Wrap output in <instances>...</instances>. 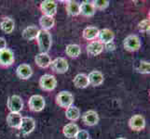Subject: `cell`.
I'll return each instance as SVG.
<instances>
[{
  "mask_svg": "<svg viewBox=\"0 0 150 139\" xmlns=\"http://www.w3.org/2000/svg\"><path fill=\"white\" fill-rule=\"evenodd\" d=\"M23 117L20 112H9L7 116V123L11 128H19Z\"/></svg>",
  "mask_w": 150,
  "mask_h": 139,
  "instance_id": "18",
  "label": "cell"
},
{
  "mask_svg": "<svg viewBox=\"0 0 150 139\" xmlns=\"http://www.w3.org/2000/svg\"><path fill=\"white\" fill-rule=\"evenodd\" d=\"M39 85L41 89L47 92H50L55 89L57 85V80L55 76L51 74H44L39 79Z\"/></svg>",
  "mask_w": 150,
  "mask_h": 139,
  "instance_id": "4",
  "label": "cell"
},
{
  "mask_svg": "<svg viewBox=\"0 0 150 139\" xmlns=\"http://www.w3.org/2000/svg\"><path fill=\"white\" fill-rule=\"evenodd\" d=\"M39 8L44 16L53 17L57 12V4L52 0H45L40 4Z\"/></svg>",
  "mask_w": 150,
  "mask_h": 139,
  "instance_id": "11",
  "label": "cell"
},
{
  "mask_svg": "<svg viewBox=\"0 0 150 139\" xmlns=\"http://www.w3.org/2000/svg\"><path fill=\"white\" fill-rule=\"evenodd\" d=\"M123 46L129 52H135L141 47V41L137 35L131 34L124 39Z\"/></svg>",
  "mask_w": 150,
  "mask_h": 139,
  "instance_id": "3",
  "label": "cell"
},
{
  "mask_svg": "<svg viewBox=\"0 0 150 139\" xmlns=\"http://www.w3.org/2000/svg\"><path fill=\"white\" fill-rule=\"evenodd\" d=\"M35 62L40 68L46 69L50 66L51 59L48 53H38L35 57Z\"/></svg>",
  "mask_w": 150,
  "mask_h": 139,
  "instance_id": "17",
  "label": "cell"
},
{
  "mask_svg": "<svg viewBox=\"0 0 150 139\" xmlns=\"http://www.w3.org/2000/svg\"><path fill=\"white\" fill-rule=\"evenodd\" d=\"M129 127L132 131L140 132L144 129L146 127V120L144 116L141 114H135L133 115L130 120H129Z\"/></svg>",
  "mask_w": 150,
  "mask_h": 139,
  "instance_id": "8",
  "label": "cell"
},
{
  "mask_svg": "<svg viewBox=\"0 0 150 139\" xmlns=\"http://www.w3.org/2000/svg\"><path fill=\"white\" fill-rule=\"evenodd\" d=\"M56 104L63 109H67L70 106H73L74 96L68 91H62L56 96Z\"/></svg>",
  "mask_w": 150,
  "mask_h": 139,
  "instance_id": "2",
  "label": "cell"
},
{
  "mask_svg": "<svg viewBox=\"0 0 150 139\" xmlns=\"http://www.w3.org/2000/svg\"><path fill=\"white\" fill-rule=\"evenodd\" d=\"M35 128V122L31 117H23L21 124L18 129L23 135H29L32 133Z\"/></svg>",
  "mask_w": 150,
  "mask_h": 139,
  "instance_id": "9",
  "label": "cell"
},
{
  "mask_svg": "<svg viewBox=\"0 0 150 139\" xmlns=\"http://www.w3.org/2000/svg\"><path fill=\"white\" fill-rule=\"evenodd\" d=\"M16 74L20 79L27 80L33 75V70L31 68L30 65L23 63V64H21L17 67Z\"/></svg>",
  "mask_w": 150,
  "mask_h": 139,
  "instance_id": "14",
  "label": "cell"
},
{
  "mask_svg": "<svg viewBox=\"0 0 150 139\" xmlns=\"http://www.w3.org/2000/svg\"><path fill=\"white\" fill-rule=\"evenodd\" d=\"M15 28V22L12 19L10 18H4L1 22H0V29H1L5 34H11Z\"/></svg>",
  "mask_w": 150,
  "mask_h": 139,
  "instance_id": "24",
  "label": "cell"
},
{
  "mask_svg": "<svg viewBox=\"0 0 150 139\" xmlns=\"http://www.w3.org/2000/svg\"><path fill=\"white\" fill-rule=\"evenodd\" d=\"M54 24H55V20L53 17L44 16V15H42L41 18L39 19V25L41 26V28H42L41 30L49 31L54 27Z\"/></svg>",
  "mask_w": 150,
  "mask_h": 139,
  "instance_id": "25",
  "label": "cell"
},
{
  "mask_svg": "<svg viewBox=\"0 0 150 139\" xmlns=\"http://www.w3.org/2000/svg\"><path fill=\"white\" fill-rule=\"evenodd\" d=\"M103 48H105L107 51H114L116 49V44L113 42H108L103 45Z\"/></svg>",
  "mask_w": 150,
  "mask_h": 139,
  "instance_id": "33",
  "label": "cell"
},
{
  "mask_svg": "<svg viewBox=\"0 0 150 139\" xmlns=\"http://www.w3.org/2000/svg\"><path fill=\"white\" fill-rule=\"evenodd\" d=\"M117 139H126V138H123V137H118V138H117Z\"/></svg>",
  "mask_w": 150,
  "mask_h": 139,
  "instance_id": "35",
  "label": "cell"
},
{
  "mask_svg": "<svg viewBox=\"0 0 150 139\" xmlns=\"http://www.w3.org/2000/svg\"><path fill=\"white\" fill-rule=\"evenodd\" d=\"M103 50V45L98 40H93L87 45V54L91 57H95L100 55Z\"/></svg>",
  "mask_w": 150,
  "mask_h": 139,
  "instance_id": "13",
  "label": "cell"
},
{
  "mask_svg": "<svg viewBox=\"0 0 150 139\" xmlns=\"http://www.w3.org/2000/svg\"><path fill=\"white\" fill-rule=\"evenodd\" d=\"M66 12L69 16L76 17L80 14L79 12V4L76 1H67L65 6Z\"/></svg>",
  "mask_w": 150,
  "mask_h": 139,
  "instance_id": "26",
  "label": "cell"
},
{
  "mask_svg": "<svg viewBox=\"0 0 150 139\" xmlns=\"http://www.w3.org/2000/svg\"><path fill=\"white\" fill-rule=\"evenodd\" d=\"M15 61L14 53L9 48H4L0 50V66L7 68L11 66Z\"/></svg>",
  "mask_w": 150,
  "mask_h": 139,
  "instance_id": "7",
  "label": "cell"
},
{
  "mask_svg": "<svg viewBox=\"0 0 150 139\" xmlns=\"http://www.w3.org/2000/svg\"><path fill=\"white\" fill-rule=\"evenodd\" d=\"M65 117L69 121L76 122L80 118V110H79V108L75 106H70L65 110Z\"/></svg>",
  "mask_w": 150,
  "mask_h": 139,
  "instance_id": "27",
  "label": "cell"
},
{
  "mask_svg": "<svg viewBox=\"0 0 150 139\" xmlns=\"http://www.w3.org/2000/svg\"><path fill=\"white\" fill-rule=\"evenodd\" d=\"M35 39H37L40 53H48L51 48V45H52V38H51V34L49 31L39 30Z\"/></svg>",
  "mask_w": 150,
  "mask_h": 139,
  "instance_id": "1",
  "label": "cell"
},
{
  "mask_svg": "<svg viewBox=\"0 0 150 139\" xmlns=\"http://www.w3.org/2000/svg\"><path fill=\"white\" fill-rule=\"evenodd\" d=\"M4 48H7V41L5 40V38L0 37V50Z\"/></svg>",
  "mask_w": 150,
  "mask_h": 139,
  "instance_id": "34",
  "label": "cell"
},
{
  "mask_svg": "<svg viewBox=\"0 0 150 139\" xmlns=\"http://www.w3.org/2000/svg\"><path fill=\"white\" fill-rule=\"evenodd\" d=\"M109 1L108 0H93L91 1L92 6H93L94 9L98 10H103L105 9L108 6H109Z\"/></svg>",
  "mask_w": 150,
  "mask_h": 139,
  "instance_id": "30",
  "label": "cell"
},
{
  "mask_svg": "<svg viewBox=\"0 0 150 139\" xmlns=\"http://www.w3.org/2000/svg\"><path fill=\"white\" fill-rule=\"evenodd\" d=\"M38 32H39V29L37 26H35V25H30V26H27L23 31L22 36L25 40L31 41V40H34L37 38Z\"/></svg>",
  "mask_w": 150,
  "mask_h": 139,
  "instance_id": "20",
  "label": "cell"
},
{
  "mask_svg": "<svg viewBox=\"0 0 150 139\" xmlns=\"http://www.w3.org/2000/svg\"><path fill=\"white\" fill-rule=\"evenodd\" d=\"M45 99L42 96L40 95H33L29 98L28 106L29 109L34 112H40L44 110L45 108Z\"/></svg>",
  "mask_w": 150,
  "mask_h": 139,
  "instance_id": "5",
  "label": "cell"
},
{
  "mask_svg": "<svg viewBox=\"0 0 150 139\" xmlns=\"http://www.w3.org/2000/svg\"><path fill=\"white\" fill-rule=\"evenodd\" d=\"M136 71L139 73L142 74H148L150 71V63L146 60L139 61L138 65L136 66Z\"/></svg>",
  "mask_w": 150,
  "mask_h": 139,
  "instance_id": "29",
  "label": "cell"
},
{
  "mask_svg": "<svg viewBox=\"0 0 150 139\" xmlns=\"http://www.w3.org/2000/svg\"><path fill=\"white\" fill-rule=\"evenodd\" d=\"M98 41L105 45L108 42H112L115 38V34L113 33V31H111L110 29H102L99 30V34H98Z\"/></svg>",
  "mask_w": 150,
  "mask_h": 139,
  "instance_id": "15",
  "label": "cell"
},
{
  "mask_svg": "<svg viewBox=\"0 0 150 139\" xmlns=\"http://www.w3.org/2000/svg\"><path fill=\"white\" fill-rule=\"evenodd\" d=\"M96 10L92 6L91 2L89 1H83L79 4V12L82 16L84 17H92L95 14Z\"/></svg>",
  "mask_w": 150,
  "mask_h": 139,
  "instance_id": "19",
  "label": "cell"
},
{
  "mask_svg": "<svg viewBox=\"0 0 150 139\" xmlns=\"http://www.w3.org/2000/svg\"><path fill=\"white\" fill-rule=\"evenodd\" d=\"M7 106L10 112H20L23 109V101L20 96L13 95L9 96Z\"/></svg>",
  "mask_w": 150,
  "mask_h": 139,
  "instance_id": "10",
  "label": "cell"
},
{
  "mask_svg": "<svg viewBox=\"0 0 150 139\" xmlns=\"http://www.w3.org/2000/svg\"><path fill=\"white\" fill-rule=\"evenodd\" d=\"M50 67L54 73L58 74H63L68 71L69 65L64 58H56L54 60H51Z\"/></svg>",
  "mask_w": 150,
  "mask_h": 139,
  "instance_id": "6",
  "label": "cell"
},
{
  "mask_svg": "<svg viewBox=\"0 0 150 139\" xmlns=\"http://www.w3.org/2000/svg\"><path fill=\"white\" fill-rule=\"evenodd\" d=\"M79 126H77L76 123L71 122V123H68V124L64 126L63 133H64V136L67 138H75L76 133L79 132Z\"/></svg>",
  "mask_w": 150,
  "mask_h": 139,
  "instance_id": "23",
  "label": "cell"
},
{
  "mask_svg": "<svg viewBox=\"0 0 150 139\" xmlns=\"http://www.w3.org/2000/svg\"><path fill=\"white\" fill-rule=\"evenodd\" d=\"M81 53V48L79 45H76V44H71L68 45L66 46L65 48V54L69 57V58L72 59H76L77 58Z\"/></svg>",
  "mask_w": 150,
  "mask_h": 139,
  "instance_id": "28",
  "label": "cell"
},
{
  "mask_svg": "<svg viewBox=\"0 0 150 139\" xmlns=\"http://www.w3.org/2000/svg\"><path fill=\"white\" fill-rule=\"evenodd\" d=\"M88 80H89L90 85L92 86H99L103 83V74L99 71H92L91 73L88 75Z\"/></svg>",
  "mask_w": 150,
  "mask_h": 139,
  "instance_id": "16",
  "label": "cell"
},
{
  "mask_svg": "<svg viewBox=\"0 0 150 139\" xmlns=\"http://www.w3.org/2000/svg\"><path fill=\"white\" fill-rule=\"evenodd\" d=\"M150 29V20L149 19H144L138 23V30L141 33H149Z\"/></svg>",
  "mask_w": 150,
  "mask_h": 139,
  "instance_id": "31",
  "label": "cell"
},
{
  "mask_svg": "<svg viewBox=\"0 0 150 139\" xmlns=\"http://www.w3.org/2000/svg\"><path fill=\"white\" fill-rule=\"evenodd\" d=\"M98 34H99V29L94 26H89L86 27L83 30V34L82 36L85 40L88 41H93L98 37Z\"/></svg>",
  "mask_w": 150,
  "mask_h": 139,
  "instance_id": "22",
  "label": "cell"
},
{
  "mask_svg": "<svg viewBox=\"0 0 150 139\" xmlns=\"http://www.w3.org/2000/svg\"><path fill=\"white\" fill-rule=\"evenodd\" d=\"M82 122L87 126H94L99 122V115L95 110H88L81 116Z\"/></svg>",
  "mask_w": 150,
  "mask_h": 139,
  "instance_id": "12",
  "label": "cell"
},
{
  "mask_svg": "<svg viewBox=\"0 0 150 139\" xmlns=\"http://www.w3.org/2000/svg\"><path fill=\"white\" fill-rule=\"evenodd\" d=\"M73 83L76 88H86L90 85L89 80H88V75L84 73L76 74L73 80Z\"/></svg>",
  "mask_w": 150,
  "mask_h": 139,
  "instance_id": "21",
  "label": "cell"
},
{
  "mask_svg": "<svg viewBox=\"0 0 150 139\" xmlns=\"http://www.w3.org/2000/svg\"><path fill=\"white\" fill-rule=\"evenodd\" d=\"M75 139H90L89 132L86 130H79L75 136Z\"/></svg>",
  "mask_w": 150,
  "mask_h": 139,
  "instance_id": "32",
  "label": "cell"
}]
</instances>
